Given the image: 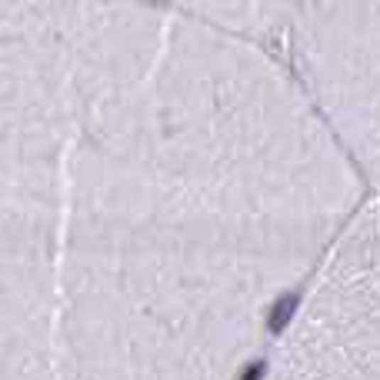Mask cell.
Segmentation results:
<instances>
[{"mask_svg":"<svg viewBox=\"0 0 380 380\" xmlns=\"http://www.w3.org/2000/svg\"><path fill=\"white\" fill-rule=\"evenodd\" d=\"M364 204L257 40L0 0V380H240Z\"/></svg>","mask_w":380,"mask_h":380,"instance_id":"obj_1","label":"cell"},{"mask_svg":"<svg viewBox=\"0 0 380 380\" xmlns=\"http://www.w3.org/2000/svg\"><path fill=\"white\" fill-rule=\"evenodd\" d=\"M377 210L364 204L297 293L257 380H380Z\"/></svg>","mask_w":380,"mask_h":380,"instance_id":"obj_2","label":"cell"}]
</instances>
